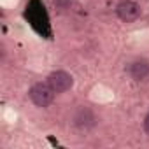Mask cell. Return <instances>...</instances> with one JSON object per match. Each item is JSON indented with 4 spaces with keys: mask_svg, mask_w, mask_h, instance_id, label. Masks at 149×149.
<instances>
[{
    "mask_svg": "<svg viewBox=\"0 0 149 149\" xmlns=\"http://www.w3.org/2000/svg\"><path fill=\"white\" fill-rule=\"evenodd\" d=\"M54 90L47 84V83H37L30 88L28 95H30V100L37 105V107H47L53 104L54 100Z\"/></svg>",
    "mask_w": 149,
    "mask_h": 149,
    "instance_id": "1",
    "label": "cell"
},
{
    "mask_svg": "<svg viewBox=\"0 0 149 149\" xmlns=\"http://www.w3.org/2000/svg\"><path fill=\"white\" fill-rule=\"evenodd\" d=\"M144 130H146V133L149 135V114H147L146 119H144Z\"/></svg>",
    "mask_w": 149,
    "mask_h": 149,
    "instance_id": "5",
    "label": "cell"
},
{
    "mask_svg": "<svg viewBox=\"0 0 149 149\" xmlns=\"http://www.w3.org/2000/svg\"><path fill=\"white\" fill-rule=\"evenodd\" d=\"M130 76L135 81H144L149 76V63L144 60H137L130 65Z\"/></svg>",
    "mask_w": 149,
    "mask_h": 149,
    "instance_id": "4",
    "label": "cell"
},
{
    "mask_svg": "<svg viewBox=\"0 0 149 149\" xmlns=\"http://www.w3.org/2000/svg\"><path fill=\"white\" fill-rule=\"evenodd\" d=\"M47 84L56 91V93H65L74 86V79L68 72L65 70H54L47 76Z\"/></svg>",
    "mask_w": 149,
    "mask_h": 149,
    "instance_id": "2",
    "label": "cell"
},
{
    "mask_svg": "<svg viewBox=\"0 0 149 149\" xmlns=\"http://www.w3.org/2000/svg\"><path fill=\"white\" fill-rule=\"evenodd\" d=\"M140 13H142L140 6L137 2H133V0H123V2L118 4V7H116L118 18L121 21H125V23H132V21L139 19L140 18Z\"/></svg>",
    "mask_w": 149,
    "mask_h": 149,
    "instance_id": "3",
    "label": "cell"
}]
</instances>
